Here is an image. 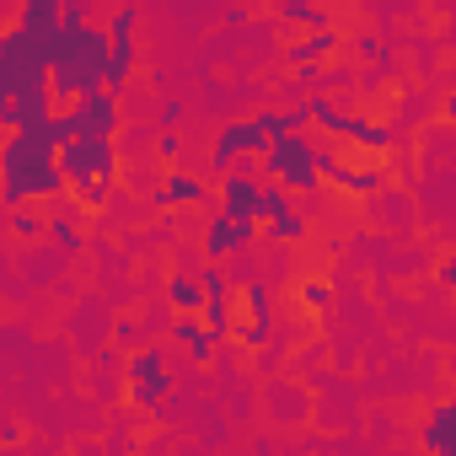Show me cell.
I'll return each mask as SVG.
<instances>
[{
	"label": "cell",
	"mask_w": 456,
	"mask_h": 456,
	"mask_svg": "<svg viewBox=\"0 0 456 456\" xmlns=\"http://www.w3.org/2000/svg\"><path fill=\"white\" fill-rule=\"evenodd\" d=\"M49 118L33 124V129H6V151H0V183H6V188H0V199H6V209L33 204V199H65L70 193V177L60 167V140L49 134Z\"/></svg>",
	"instance_id": "6da1fadb"
},
{
	"label": "cell",
	"mask_w": 456,
	"mask_h": 456,
	"mask_svg": "<svg viewBox=\"0 0 456 456\" xmlns=\"http://www.w3.org/2000/svg\"><path fill=\"white\" fill-rule=\"evenodd\" d=\"M108 54H113V33H108V28L65 22L60 49H54V65H49V92H54V102L70 108L81 92L108 86Z\"/></svg>",
	"instance_id": "7a4b0ae2"
},
{
	"label": "cell",
	"mask_w": 456,
	"mask_h": 456,
	"mask_svg": "<svg viewBox=\"0 0 456 456\" xmlns=\"http://www.w3.org/2000/svg\"><path fill=\"white\" fill-rule=\"evenodd\" d=\"M60 167L81 204H102L118 177V145H113V134H76L70 145H60Z\"/></svg>",
	"instance_id": "3957f363"
},
{
	"label": "cell",
	"mask_w": 456,
	"mask_h": 456,
	"mask_svg": "<svg viewBox=\"0 0 456 456\" xmlns=\"http://www.w3.org/2000/svg\"><path fill=\"white\" fill-rule=\"evenodd\" d=\"M264 172L274 177V183H285L290 193H317L328 177H322V167H317V140H306V129H290V134H274L269 140V151H264Z\"/></svg>",
	"instance_id": "277c9868"
},
{
	"label": "cell",
	"mask_w": 456,
	"mask_h": 456,
	"mask_svg": "<svg viewBox=\"0 0 456 456\" xmlns=\"http://www.w3.org/2000/svg\"><path fill=\"white\" fill-rule=\"evenodd\" d=\"M38 86H49V54L22 22H12L6 38H0V97H22Z\"/></svg>",
	"instance_id": "5b68a950"
},
{
	"label": "cell",
	"mask_w": 456,
	"mask_h": 456,
	"mask_svg": "<svg viewBox=\"0 0 456 456\" xmlns=\"http://www.w3.org/2000/svg\"><path fill=\"white\" fill-rule=\"evenodd\" d=\"M306 108H312V124H317V129H328V134H338V140H354L360 151H392V145H397V129L370 124V118H360V113H338V102H333L328 92L306 97Z\"/></svg>",
	"instance_id": "8992f818"
},
{
	"label": "cell",
	"mask_w": 456,
	"mask_h": 456,
	"mask_svg": "<svg viewBox=\"0 0 456 456\" xmlns=\"http://www.w3.org/2000/svg\"><path fill=\"white\" fill-rule=\"evenodd\" d=\"M269 140H274V134H269V124H264L258 113H253V118H232V124H225V129L215 134L209 167L225 177V172H232L242 156H264V151H269Z\"/></svg>",
	"instance_id": "52a82bcc"
},
{
	"label": "cell",
	"mask_w": 456,
	"mask_h": 456,
	"mask_svg": "<svg viewBox=\"0 0 456 456\" xmlns=\"http://www.w3.org/2000/svg\"><path fill=\"white\" fill-rule=\"evenodd\" d=\"M253 237H258V220H242V215L215 209V215H209V225H204V237H199V248H204V258L225 264V258L248 253V248H253Z\"/></svg>",
	"instance_id": "ba28073f"
},
{
	"label": "cell",
	"mask_w": 456,
	"mask_h": 456,
	"mask_svg": "<svg viewBox=\"0 0 456 456\" xmlns=\"http://www.w3.org/2000/svg\"><path fill=\"white\" fill-rule=\"evenodd\" d=\"M317 167H322V177H328L333 188H344V193H354V199H376V193L387 188V172H381V167H349V161H338V151H328V145H317Z\"/></svg>",
	"instance_id": "9c48e42d"
},
{
	"label": "cell",
	"mask_w": 456,
	"mask_h": 456,
	"mask_svg": "<svg viewBox=\"0 0 456 456\" xmlns=\"http://www.w3.org/2000/svg\"><path fill=\"white\" fill-rule=\"evenodd\" d=\"M81 134H118V92L113 86H97V92H81L70 102Z\"/></svg>",
	"instance_id": "30bf717a"
},
{
	"label": "cell",
	"mask_w": 456,
	"mask_h": 456,
	"mask_svg": "<svg viewBox=\"0 0 456 456\" xmlns=\"http://www.w3.org/2000/svg\"><path fill=\"white\" fill-rule=\"evenodd\" d=\"M220 209L242 215V220H264V183L253 172H225L220 177Z\"/></svg>",
	"instance_id": "8fae6325"
},
{
	"label": "cell",
	"mask_w": 456,
	"mask_h": 456,
	"mask_svg": "<svg viewBox=\"0 0 456 456\" xmlns=\"http://www.w3.org/2000/svg\"><path fill=\"white\" fill-rule=\"evenodd\" d=\"M54 108H60V102H54L49 86L22 92V97H0V124H6V129H33V124H44Z\"/></svg>",
	"instance_id": "7c38bea8"
},
{
	"label": "cell",
	"mask_w": 456,
	"mask_h": 456,
	"mask_svg": "<svg viewBox=\"0 0 456 456\" xmlns=\"http://www.w3.org/2000/svg\"><path fill=\"white\" fill-rule=\"evenodd\" d=\"M172 338L183 344V354H188L193 365H209V360H215V349H220V338L209 333V322H204L199 312H177V322H172Z\"/></svg>",
	"instance_id": "4fadbf2b"
},
{
	"label": "cell",
	"mask_w": 456,
	"mask_h": 456,
	"mask_svg": "<svg viewBox=\"0 0 456 456\" xmlns=\"http://www.w3.org/2000/svg\"><path fill=\"white\" fill-rule=\"evenodd\" d=\"M204 199H209V188H204V177H193V172H167V183L151 188V204H156V209H172V204H204Z\"/></svg>",
	"instance_id": "5bb4252c"
},
{
	"label": "cell",
	"mask_w": 456,
	"mask_h": 456,
	"mask_svg": "<svg viewBox=\"0 0 456 456\" xmlns=\"http://www.w3.org/2000/svg\"><path fill=\"white\" fill-rule=\"evenodd\" d=\"M333 49H338V33H333V28H312L306 38H296V44L285 49V65H296V70H306V65H322Z\"/></svg>",
	"instance_id": "9a60e30c"
},
{
	"label": "cell",
	"mask_w": 456,
	"mask_h": 456,
	"mask_svg": "<svg viewBox=\"0 0 456 456\" xmlns=\"http://www.w3.org/2000/svg\"><path fill=\"white\" fill-rule=\"evenodd\" d=\"M419 440H424L429 451H445V456H456V403H440V408H429V419L419 424Z\"/></svg>",
	"instance_id": "2e32d148"
},
{
	"label": "cell",
	"mask_w": 456,
	"mask_h": 456,
	"mask_svg": "<svg viewBox=\"0 0 456 456\" xmlns=\"http://www.w3.org/2000/svg\"><path fill=\"white\" fill-rule=\"evenodd\" d=\"M167 397H172V370H156V376H134L129 381V408H140V413L161 408Z\"/></svg>",
	"instance_id": "e0dca14e"
},
{
	"label": "cell",
	"mask_w": 456,
	"mask_h": 456,
	"mask_svg": "<svg viewBox=\"0 0 456 456\" xmlns=\"http://www.w3.org/2000/svg\"><path fill=\"white\" fill-rule=\"evenodd\" d=\"M108 33H113V28H108ZM134 60H140L134 33H113V54H108V86H113V92H124V81H129Z\"/></svg>",
	"instance_id": "ac0fdd59"
},
{
	"label": "cell",
	"mask_w": 456,
	"mask_h": 456,
	"mask_svg": "<svg viewBox=\"0 0 456 456\" xmlns=\"http://www.w3.org/2000/svg\"><path fill=\"white\" fill-rule=\"evenodd\" d=\"M280 22L285 28H306V33L312 28H333V17L317 6V0H280Z\"/></svg>",
	"instance_id": "d6986e66"
},
{
	"label": "cell",
	"mask_w": 456,
	"mask_h": 456,
	"mask_svg": "<svg viewBox=\"0 0 456 456\" xmlns=\"http://www.w3.org/2000/svg\"><path fill=\"white\" fill-rule=\"evenodd\" d=\"M167 301H172V312H199L209 296H204V285H199V274H172V285H167Z\"/></svg>",
	"instance_id": "ffe728a7"
},
{
	"label": "cell",
	"mask_w": 456,
	"mask_h": 456,
	"mask_svg": "<svg viewBox=\"0 0 456 456\" xmlns=\"http://www.w3.org/2000/svg\"><path fill=\"white\" fill-rule=\"evenodd\" d=\"M49 237H54V248H60V253H81V248H86L81 225H76V209H60V215H49Z\"/></svg>",
	"instance_id": "44dd1931"
},
{
	"label": "cell",
	"mask_w": 456,
	"mask_h": 456,
	"mask_svg": "<svg viewBox=\"0 0 456 456\" xmlns=\"http://www.w3.org/2000/svg\"><path fill=\"white\" fill-rule=\"evenodd\" d=\"M199 317L209 322L215 338H232V333H237V322H232V296H209V301L199 306Z\"/></svg>",
	"instance_id": "7402d4cb"
},
{
	"label": "cell",
	"mask_w": 456,
	"mask_h": 456,
	"mask_svg": "<svg viewBox=\"0 0 456 456\" xmlns=\"http://www.w3.org/2000/svg\"><path fill=\"white\" fill-rule=\"evenodd\" d=\"M242 301H248V317H253L258 328H269V333H274V301H269V285H264V280H248Z\"/></svg>",
	"instance_id": "603a6c76"
},
{
	"label": "cell",
	"mask_w": 456,
	"mask_h": 456,
	"mask_svg": "<svg viewBox=\"0 0 456 456\" xmlns=\"http://www.w3.org/2000/svg\"><path fill=\"white\" fill-rule=\"evenodd\" d=\"M156 370H167V349L161 344H140L129 360H124V376L134 381V376H156Z\"/></svg>",
	"instance_id": "cb8c5ba5"
},
{
	"label": "cell",
	"mask_w": 456,
	"mask_h": 456,
	"mask_svg": "<svg viewBox=\"0 0 456 456\" xmlns=\"http://www.w3.org/2000/svg\"><path fill=\"white\" fill-rule=\"evenodd\" d=\"M12 237H22V242L49 237V220H44V215H33L28 204H17V209H12Z\"/></svg>",
	"instance_id": "d4e9b609"
},
{
	"label": "cell",
	"mask_w": 456,
	"mask_h": 456,
	"mask_svg": "<svg viewBox=\"0 0 456 456\" xmlns=\"http://www.w3.org/2000/svg\"><path fill=\"white\" fill-rule=\"evenodd\" d=\"M269 242H306V220H301L296 209L274 215V220H269Z\"/></svg>",
	"instance_id": "484cf974"
},
{
	"label": "cell",
	"mask_w": 456,
	"mask_h": 456,
	"mask_svg": "<svg viewBox=\"0 0 456 456\" xmlns=\"http://www.w3.org/2000/svg\"><path fill=\"white\" fill-rule=\"evenodd\" d=\"M193 274H199V285H204V296H232V274H225V269H220L215 258H209L204 269H193Z\"/></svg>",
	"instance_id": "4316f807"
},
{
	"label": "cell",
	"mask_w": 456,
	"mask_h": 456,
	"mask_svg": "<svg viewBox=\"0 0 456 456\" xmlns=\"http://www.w3.org/2000/svg\"><path fill=\"white\" fill-rule=\"evenodd\" d=\"M301 301H306V312H328V301H333V290H328L322 280H306V285H301Z\"/></svg>",
	"instance_id": "83f0119b"
},
{
	"label": "cell",
	"mask_w": 456,
	"mask_h": 456,
	"mask_svg": "<svg viewBox=\"0 0 456 456\" xmlns=\"http://www.w3.org/2000/svg\"><path fill=\"white\" fill-rule=\"evenodd\" d=\"M156 156H161V161H177V156H183V134H177V129H167V134L156 140Z\"/></svg>",
	"instance_id": "f1b7e54d"
},
{
	"label": "cell",
	"mask_w": 456,
	"mask_h": 456,
	"mask_svg": "<svg viewBox=\"0 0 456 456\" xmlns=\"http://www.w3.org/2000/svg\"><path fill=\"white\" fill-rule=\"evenodd\" d=\"M183 113H188V108H183L177 97H172V102H161V129H177V124H183Z\"/></svg>",
	"instance_id": "f546056e"
},
{
	"label": "cell",
	"mask_w": 456,
	"mask_h": 456,
	"mask_svg": "<svg viewBox=\"0 0 456 456\" xmlns=\"http://www.w3.org/2000/svg\"><path fill=\"white\" fill-rule=\"evenodd\" d=\"M354 49H360V54H365V60H381V44H376V38H370V33H360V38H354Z\"/></svg>",
	"instance_id": "4dcf8cb0"
},
{
	"label": "cell",
	"mask_w": 456,
	"mask_h": 456,
	"mask_svg": "<svg viewBox=\"0 0 456 456\" xmlns=\"http://www.w3.org/2000/svg\"><path fill=\"white\" fill-rule=\"evenodd\" d=\"M440 285H445V290H456V258H451V264H440Z\"/></svg>",
	"instance_id": "1f68e13d"
},
{
	"label": "cell",
	"mask_w": 456,
	"mask_h": 456,
	"mask_svg": "<svg viewBox=\"0 0 456 456\" xmlns=\"http://www.w3.org/2000/svg\"><path fill=\"white\" fill-rule=\"evenodd\" d=\"M445 118H451V124H456V92H451V97H445Z\"/></svg>",
	"instance_id": "d6a6232c"
},
{
	"label": "cell",
	"mask_w": 456,
	"mask_h": 456,
	"mask_svg": "<svg viewBox=\"0 0 456 456\" xmlns=\"http://www.w3.org/2000/svg\"><path fill=\"white\" fill-rule=\"evenodd\" d=\"M451 403H456V397H451Z\"/></svg>",
	"instance_id": "836d02e7"
}]
</instances>
